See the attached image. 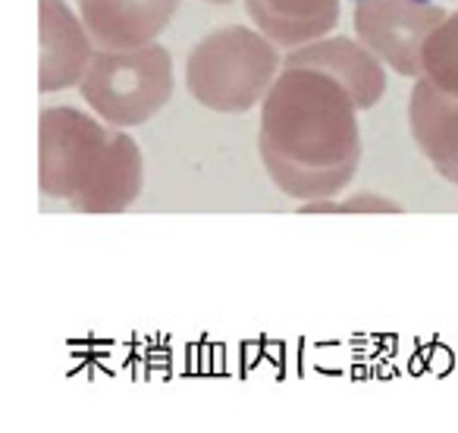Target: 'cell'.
I'll use <instances>...</instances> for the list:
<instances>
[{"label": "cell", "instance_id": "9c48e42d", "mask_svg": "<svg viewBox=\"0 0 458 433\" xmlns=\"http://www.w3.org/2000/svg\"><path fill=\"white\" fill-rule=\"evenodd\" d=\"M408 126L418 151L433 164L445 183L458 185V98L439 89L433 79H414L408 98Z\"/></svg>", "mask_w": 458, "mask_h": 433}, {"label": "cell", "instance_id": "3957f363", "mask_svg": "<svg viewBox=\"0 0 458 433\" xmlns=\"http://www.w3.org/2000/svg\"><path fill=\"white\" fill-rule=\"evenodd\" d=\"M280 54L264 32L226 26L195 45L185 60V89L201 107L245 114L258 107L280 76Z\"/></svg>", "mask_w": 458, "mask_h": 433}, {"label": "cell", "instance_id": "277c9868", "mask_svg": "<svg viewBox=\"0 0 458 433\" xmlns=\"http://www.w3.org/2000/svg\"><path fill=\"white\" fill-rule=\"evenodd\" d=\"M79 91L110 126H141L173 98L170 51L154 41L129 51H95Z\"/></svg>", "mask_w": 458, "mask_h": 433}, {"label": "cell", "instance_id": "4fadbf2b", "mask_svg": "<svg viewBox=\"0 0 458 433\" xmlns=\"http://www.w3.org/2000/svg\"><path fill=\"white\" fill-rule=\"evenodd\" d=\"M204 4H220V7H226V4H236V0H204Z\"/></svg>", "mask_w": 458, "mask_h": 433}, {"label": "cell", "instance_id": "8992f818", "mask_svg": "<svg viewBox=\"0 0 458 433\" xmlns=\"http://www.w3.org/2000/svg\"><path fill=\"white\" fill-rule=\"evenodd\" d=\"M41 20V72L38 89L45 95L72 89L85 79L95 60V41L64 0H38Z\"/></svg>", "mask_w": 458, "mask_h": 433}, {"label": "cell", "instance_id": "ba28073f", "mask_svg": "<svg viewBox=\"0 0 458 433\" xmlns=\"http://www.w3.org/2000/svg\"><path fill=\"white\" fill-rule=\"evenodd\" d=\"M283 66H308L333 76L352 95L358 110H370L386 91L383 60L370 54L361 41L352 38H318L295 47L283 57Z\"/></svg>", "mask_w": 458, "mask_h": 433}, {"label": "cell", "instance_id": "7a4b0ae2", "mask_svg": "<svg viewBox=\"0 0 458 433\" xmlns=\"http://www.w3.org/2000/svg\"><path fill=\"white\" fill-rule=\"evenodd\" d=\"M38 185L79 214H120L145 185V160L132 135L76 107L38 116Z\"/></svg>", "mask_w": 458, "mask_h": 433}, {"label": "cell", "instance_id": "7c38bea8", "mask_svg": "<svg viewBox=\"0 0 458 433\" xmlns=\"http://www.w3.org/2000/svg\"><path fill=\"white\" fill-rule=\"evenodd\" d=\"M399 204L380 195H355L349 201H333V198H318V201L301 204V214H399Z\"/></svg>", "mask_w": 458, "mask_h": 433}, {"label": "cell", "instance_id": "5b68a950", "mask_svg": "<svg viewBox=\"0 0 458 433\" xmlns=\"http://www.w3.org/2000/svg\"><path fill=\"white\" fill-rule=\"evenodd\" d=\"M449 13L430 0H355V35L405 79L424 76V45Z\"/></svg>", "mask_w": 458, "mask_h": 433}, {"label": "cell", "instance_id": "6da1fadb", "mask_svg": "<svg viewBox=\"0 0 458 433\" xmlns=\"http://www.w3.org/2000/svg\"><path fill=\"white\" fill-rule=\"evenodd\" d=\"M258 154L283 195L299 201L339 195L361 164L352 95L320 70L283 66L261 101Z\"/></svg>", "mask_w": 458, "mask_h": 433}, {"label": "cell", "instance_id": "30bf717a", "mask_svg": "<svg viewBox=\"0 0 458 433\" xmlns=\"http://www.w3.org/2000/svg\"><path fill=\"white\" fill-rule=\"evenodd\" d=\"M251 22L276 47H295L324 38L339 22V0H245Z\"/></svg>", "mask_w": 458, "mask_h": 433}, {"label": "cell", "instance_id": "52a82bcc", "mask_svg": "<svg viewBox=\"0 0 458 433\" xmlns=\"http://www.w3.org/2000/svg\"><path fill=\"white\" fill-rule=\"evenodd\" d=\"M182 0H79V16L98 51L151 45Z\"/></svg>", "mask_w": 458, "mask_h": 433}, {"label": "cell", "instance_id": "8fae6325", "mask_svg": "<svg viewBox=\"0 0 458 433\" xmlns=\"http://www.w3.org/2000/svg\"><path fill=\"white\" fill-rule=\"evenodd\" d=\"M424 76L458 98V13H449L424 45Z\"/></svg>", "mask_w": 458, "mask_h": 433}]
</instances>
